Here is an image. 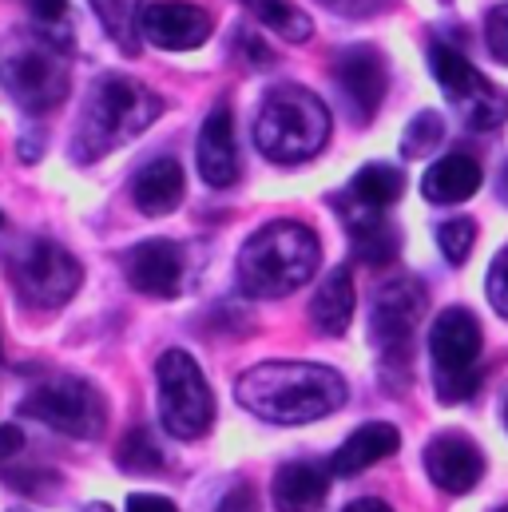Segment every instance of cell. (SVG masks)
I'll use <instances>...</instances> for the list:
<instances>
[{
	"mask_svg": "<svg viewBox=\"0 0 508 512\" xmlns=\"http://www.w3.org/2000/svg\"><path fill=\"white\" fill-rule=\"evenodd\" d=\"M485 290H489V302H493V310L508 318V247L501 255L493 258V266H489V278H485Z\"/></svg>",
	"mask_w": 508,
	"mask_h": 512,
	"instance_id": "obj_30",
	"label": "cell"
},
{
	"mask_svg": "<svg viewBox=\"0 0 508 512\" xmlns=\"http://www.w3.org/2000/svg\"><path fill=\"white\" fill-rule=\"evenodd\" d=\"M322 4L334 8V12H342V16H362V12L378 8V0H322Z\"/></svg>",
	"mask_w": 508,
	"mask_h": 512,
	"instance_id": "obj_36",
	"label": "cell"
},
{
	"mask_svg": "<svg viewBox=\"0 0 508 512\" xmlns=\"http://www.w3.org/2000/svg\"><path fill=\"white\" fill-rule=\"evenodd\" d=\"M350 239H354V255L370 266H385L393 262L397 247H401V235L393 223L381 219V211L374 207H362V215L350 219Z\"/></svg>",
	"mask_w": 508,
	"mask_h": 512,
	"instance_id": "obj_22",
	"label": "cell"
},
{
	"mask_svg": "<svg viewBox=\"0 0 508 512\" xmlns=\"http://www.w3.org/2000/svg\"><path fill=\"white\" fill-rule=\"evenodd\" d=\"M211 28L215 20L199 4H187V0H159L143 8V36L167 52L203 48L211 40Z\"/></svg>",
	"mask_w": 508,
	"mask_h": 512,
	"instance_id": "obj_13",
	"label": "cell"
},
{
	"mask_svg": "<svg viewBox=\"0 0 508 512\" xmlns=\"http://www.w3.org/2000/svg\"><path fill=\"white\" fill-rule=\"evenodd\" d=\"M127 512H179L167 497H151V493H135L127 497Z\"/></svg>",
	"mask_w": 508,
	"mask_h": 512,
	"instance_id": "obj_34",
	"label": "cell"
},
{
	"mask_svg": "<svg viewBox=\"0 0 508 512\" xmlns=\"http://www.w3.org/2000/svg\"><path fill=\"white\" fill-rule=\"evenodd\" d=\"M505 425H508V401H505Z\"/></svg>",
	"mask_w": 508,
	"mask_h": 512,
	"instance_id": "obj_39",
	"label": "cell"
},
{
	"mask_svg": "<svg viewBox=\"0 0 508 512\" xmlns=\"http://www.w3.org/2000/svg\"><path fill=\"white\" fill-rule=\"evenodd\" d=\"M441 139H445V120H441L437 112H417V116L409 120V128H405L401 151H405L409 159H417V155H429Z\"/></svg>",
	"mask_w": 508,
	"mask_h": 512,
	"instance_id": "obj_28",
	"label": "cell"
},
{
	"mask_svg": "<svg viewBox=\"0 0 508 512\" xmlns=\"http://www.w3.org/2000/svg\"><path fill=\"white\" fill-rule=\"evenodd\" d=\"M116 465L127 473H159L163 469V449L151 441L147 429H131L116 453Z\"/></svg>",
	"mask_w": 508,
	"mask_h": 512,
	"instance_id": "obj_26",
	"label": "cell"
},
{
	"mask_svg": "<svg viewBox=\"0 0 508 512\" xmlns=\"http://www.w3.org/2000/svg\"><path fill=\"white\" fill-rule=\"evenodd\" d=\"M425 473L441 493L461 497L473 493L477 481L485 477V453L465 433H437L425 445Z\"/></svg>",
	"mask_w": 508,
	"mask_h": 512,
	"instance_id": "obj_12",
	"label": "cell"
},
{
	"mask_svg": "<svg viewBox=\"0 0 508 512\" xmlns=\"http://www.w3.org/2000/svg\"><path fill=\"white\" fill-rule=\"evenodd\" d=\"M429 68L441 84V92L465 108V120L473 128L489 131V128H501L508 116V104L501 100V92L449 44H433L429 48Z\"/></svg>",
	"mask_w": 508,
	"mask_h": 512,
	"instance_id": "obj_9",
	"label": "cell"
},
{
	"mask_svg": "<svg viewBox=\"0 0 508 512\" xmlns=\"http://www.w3.org/2000/svg\"><path fill=\"white\" fill-rule=\"evenodd\" d=\"M346 378L318 362H262L235 382L239 405L270 425L322 421L346 405Z\"/></svg>",
	"mask_w": 508,
	"mask_h": 512,
	"instance_id": "obj_1",
	"label": "cell"
},
{
	"mask_svg": "<svg viewBox=\"0 0 508 512\" xmlns=\"http://www.w3.org/2000/svg\"><path fill=\"white\" fill-rule=\"evenodd\" d=\"M243 8H251L254 20H262L274 36H282V40H290V44H302V40H310V32H314L310 16H306L298 4H290V0H243Z\"/></svg>",
	"mask_w": 508,
	"mask_h": 512,
	"instance_id": "obj_24",
	"label": "cell"
},
{
	"mask_svg": "<svg viewBox=\"0 0 508 512\" xmlns=\"http://www.w3.org/2000/svg\"><path fill=\"white\" fill-rule=\"evenodd\" d=\"M437 247H441V255L449 258L453 266H461L465 258L473 255V247H477V223L473 219H445L437 227Z\"/></svg>",
	"mask_w": 508,
	"mask_h": 512,
	"instance_id": "obj_27",
	"label": "cell"
},
{
	"mask_svg": "<svg viewBox=\"0 0 508 512\" xmlns=\"http://www.w3.org/2000/svg\"><path fill=\"white\" fill-rule=\"evenodd\" d=\"M28 417L44 421L56 433L80 437V441H96L108 429V401L104 393L84 378H56L32 389L20 405Z\"/></svg>",
	"mask_w": 508,
	"mask_h": 512,
	"instance_id": "obj_8",
	"label": "cell"
},
{
	"mask_svg": "<svg viewBox=\"0 0 508 512\" xmlns=\"http://www.w3.org/2000/svg\"><path fill=\"white\" fill-rule=\"evenodd\" d=\"M397 449H401V433H397L389 421H370V425L354 429V433L338 445V453L330 457V473H334V477H358V473H366L370 465L393 457Z\"/></svg>",
	"mask_w": 508,
	"mask_h": 512,
	"instance_id": "obj_17",
	"label": "cell"
},
{
	"mask_svg": "<svg viewBox=\"0 0 508 512\" xmlns=\"http://www.w3.org/2000/svg\"><path fill=\"white\" fill-rule=\"evenodd\" d=\"M485 36H489V52L508 64V4H497L485 20Z\"/></svg>",
	"mask_w": 508,
	"mask_h": 512,
	"instance_id": "obj_31",
	"label": "cell"
},
{
	"mask_svg": "<svg viewBox=\"0 0 508 512\" xmlns=\"http://www.w3.org/2000/svg\"><path fill=\"white\" fill-rule=\"evenodd\" d=\"M437 397L445 405H457V401H469L477 389H481V370H457V374H437Z\"/></svg>",
	"mask_w": 508,
	"mask_h": 512,
	"instance_id": "obj_29",
	"label": "cell"
},
{
	"mask_svg": "<svg viewBox=\"0 0 508 512\" xmlns=\"http://www.w3.org/2000/svg\"><path fill=\"white\" fill-rule=\"evenodd\" d=\"M425 318V286L417 278H393L374 298L370 338L381 354H401Z\"/></svg>",
	"mask_w": 508,
	"mask_h": 512,
	"instance_id": "obj_10",
	"label": "cell"
},
{
	"mask_svg": "<svg viewBox=\"0 0 508 512\" xmlns=\"http://www.w3.org/2000/svg\"><path fill=\"white\" fill-rule=\"evenodd\" d=\"M481 179H485V175H481V163H477L473 155L453 151V155L437 159V163L425 171L421 195H425L429 203H437V207H453V203L473 199V195L481 191Z\"/></svg>",
	"mask_w": 508,
	"mask_h": 512,
	"instance_id": "obj_18",
	"label": "cell"
},
{
	"mask_svg": "<svg viewBox=\"0 0 508 512\" xmlns=\"http://www.w3.org/2000/svg\"><path fill=\"white\" fill-rule=\"evenodd\" d=\"M330 139V108L302 84H278L262 96L254 116V143L274 163L314 159Z\"/></svg>",
	"mask_w": 508,
	"mask_h": 512,
	"instance_id": "obj_4",
	"label": "cell"
},
{
	"mask_svg": "<svg viewBox=\"0 0 508 512\" xmlns=\"http://www.w3.org/2000/svg\"><path fill=\"white\" fill-rule=\"evenodd\" d=\"M0 80L8 96L28 112H52L68 96V68L56 40H28L4 52Z\"/></svg>",
	"mask_w": 508,
	"mask_h": 512,
	"instance_id": "obj_7",
	"label": "cell"
},
{
	"mask_svg": "<svg viewBox=\"0 0 508 512\" xmlns=\"http://www.w3.org/2000/svg\"><path fill=\"white\" fill-rule=\"evenodd\" d=\"M270 493H274V509L278 512H318L326 493H330V477L314 461H290V465L278 469Z\"/></svg>",
	"mask_w": 508,
	"mask_h": 512,
	"instance_id": "obj_20",
	"label": "cell"
},
{
	"mask_svg": "<svg viewBox=\"0 0 508 512\" xmlns=\"http://www.w3.org/2000/svg\"><path fill=\"white\" fill-rule=\"evenodd\" d=\"M124 270L127 282L139 294H147V298H175L183 290L187 262H183V251L171 239H147V243L127 251Z\"/></svg>",
	"mask_w": 508,
	"mask_h": 512,
	"instance_id": "obj_15",
	"label": "cell"
},
{
	"mask_svg": "<svg viewBox=\"0 0 508 512\" xmlns=\"http://www.w3.org/2000/svg\"><path fill=\"white\" fill-rule=\"evenodd\" d=\"M342 512H393L385 501H378V497H366V501H354V505H346Z\"/></svg>",
	"mask_w": 508,
	"mask_h": 512,
	"instance_id": "obj_37",
	"label": "cell"
},
{
	"mask_svg": "<svg viewBox=\"0 0 508 512\" xmlns=\"http://www.w3.org/2000/svg\"><path fill=\"white\" fill-rule=\"evenodd\" d=\"M28 12H32L36 24L52 28V24H60L68 16V0H28Z\"/></svg>",
	"mask_w": 508,
	"mask_h": 512,
	"instance_id": "obj_32",
	"label": "cell"
},
{
	"mask_svg": "<svg viewBox=\"0 0 508 512\" xmlns=\"http://www.w3.org/2000/svg\"><path fill=\"white\" fill-rule=\"evenodd\" d=\"M92 8H96V16H100L104 32H108L120 48L135 52V40H139V32H143V0H92Z\"/></svg>",
	"mask_w": 508,
	"mask_h": 512,
	"instance_id": "obj_25",
	"label": "cell"
},
{
	"mask_svg": "<svg viewBox=\"0 0 508 512\" xmlns=\"http://www.w3.org/2000/svg\"><path fill=\"white\" fill-rule=\"evenodd\" d=\"M322 243L306 223L278 219L254 231L239 251V286L251 298H286L318 274Z\"/></svg>",
	"mask_w": 508,
	"mask_h": 512,
	"instance_id": "obj_2",
	"label": "cell"
},
{
	"mask_svg": "<svg viewBox=\"0 0 508 512\" xmlns=\"http://www.w3.org/2000/svg\"><path fill=\"white\" fill-rule=\"evenodd\" d=\"M8 512H36V509H8Z\"/></svg>",
	"mask_w": 508,
	"mask_h": 512,
	"instance_id": "obj_38",
	"label": "cell"
},
{
	"mask_svg": "<svg viewBox=\"0 0 508 512\" xmlns=\"http://www.w3.org/2000/svg\"><path fill=\"white\" fill-rule=\"evenodd\" d=\"M401 191H405V175H401V167H389V163H366L350 183L354 203L374 207V211L393 207L401 199Z\"/></svg>",
	"mask_w": 508,
	"mask_h": 512,
	"instance_id": "obj_23",
	"label": "cell"
},
{
	"mask_svg": "<svg viewBox=\"0 0 508 512\" xmlns=\"http://www.w3.org/2000/svg\"><path fill=\"white\" fill-rule=\"evenodd\" d=\"M429 358L437 374H457V370H477L481 358V322L473 310L449 306L433 318L429 326Z\"/></svg>",
	"mask_w": 508,
	"mask_h": 512,
	"instance_id": "obj_14",
	"label": "cell"
},
{
	"mask_svg": "<svg viewBox=\"0 0 508 512\" xmlns=\"http://www.w3.org/2000/svg\"><path fill=\"white\" fill-rule=\"evenodd\" d=\"M195 163L207 187H231L239 179V143H235V116L227 104L211 108V116L199 128L195 143Z\"/></svg>",
	"mask_w": 508,
	"mask_h": 512,
	"instance_id": "obj_16",
	"label": "cell"
},
{
	"mask_svg": "<svg viewBox=\"0 0 508 512\" xmlns=\"http://www.w3.org/2000/svg\"><path fill=\"white\" fill-rule=\"evenodd\" d=\"M8 278L28 306L56 310L76 298L84 282V266L52 239H24L20 247L8 251Z\"/></svg>",
	"mask_w": 508,
	"mask_h": 512,
	"instance_id": "obj_6",
	"label": "cell"
},
{
	"mask_svg": "<svg viewBox=\"0 0 508 512\" xmlns=\"http://www.w3.org/2000/svg\"><path fill=\"white\" fill-rule=\"evenodd\" d=\"M334 80H338V88H342V96H346V108H350V116L358 120V124H370L374 116H378L381 100H385V60H381L378 48H366V44H358V48H346V52H338V60H334Z\"/></svg>",
	"mask_w": 508,
	"mask_h": 512,
	"instance_id": "obj_11",
	"label": "cell"
},
{
	"mask_svg": "<svg viewBox=\"0 0 508 512\" xmlns=\"http://www.w3.org/2000/svg\"><path fill=\"white\" fill-rule=\"evenodd\" d=\"M20 445H24V433L16 425H0V461H8L12 453H20Z\"/></svg>",
	"mask_w": 508,
	"mask_h": 512,
	"instance_id": "obj_35",
	"label": "cell"
},
{
	"mask_svg": "<svg viewBox=\"0 0 508 512\" xmlns=\"http://www.w3.org/2000/svg\"><path fill=\"white\" fill-rule=\"evenodd\" d=\"M183 187H187V179H183L179 159L163 155V159H151V163L135 175L131 199H135V207H139L143 215L159 219V215H171V211L183 203Z\"/></svg>",
	"mask_w": 508,
	"mask_h": 512,
	"instance_id": "obj_19",
	"label": "cell"
},
{
	"mask_svg": "<svg viewBox=\"0 0 508 512\" xmlns=\"http://www.w3.org/2000/svg\"><path fill=\"white\" fill-rule=\"evenodd\" d=\"M354 306H358V294H354V274L350 266H338L322 278L314 302H310V318H314V330L326 334V338H338L350 330L354 322Z\"/></svg>",
	"mask_w": 508,
	"mask_h": 512,
	"instance_id": "obj_21",
	"label": "cell"
},
{
	"mask_svg": "<svg viewBox=\"0 0 508 512\" xmlns=\"http://www.w3.org/2000/svg\"><path fill=\"white\" fill-rule=\"evenodd\" d=\"M0 227H4V215H0Z\"/></svg>",
	"mask_w": 508,
	"mask_h": 512,
	"instance_id": "obj_40",
	"label": "cell"
},
{
	"mask_svg": "<svg viewBox=\"0 0 508 512\" xmlns=\"http://www.w3.org/2000/svg\"><path fill=\"white\" fill-rule=\"evenodd\" d=\"M501 512H508V505H505V509H501Z\"/></svg>",
	"mask_w": 508,
	"mask_h": 512,
	"instance_id": "obj_41",
	"label": "cell"
},
{
	"mask_svg": "<svg viewBox=\"0 0 508 512\" xmlns=\"http://www.w3.org/2000/svg\"><path fill=\"white\" fill-rule=\"evenodd\" d=\"M159 421L179 441H199L215 421V393L187 350H163L155 366Z\"/></svg>",
	"mask_w": 508,
	"mask_h": 512,
	"instance_id": "obj_5",
	"label": "cell"
},
{
	"mask_svg": "<svg viewBox=\"0 0 508 512\" xmlns=\"http://www.w3.org/2000/svg\"><path fill=\"white\" fill-rule=\"evenodd\" d=\"M219 512H258V501H254L251 485H235L223 501H219Z\"/></svg>",
	"mask_w": 508,
	"mask_h": 512,
	"instance_id": "obj_33",
	"label": "cell"
},
{
	"mask_svg": "<svg viewBox=\"0 0 508 512\" xmlns=\"http://www.w3.org/2000/svg\"><path fill=\"white\" fill-rule=\"evenodd\" d=\"M163 112V100L143 88L139 80L127 76H104L76 124V139H72V155L76 163H96L104 155H112L116 147L131 143L135 135L151 128Z\"/></svg>",
	"mask_w": 508,
	"mask_h": 512,
	"instance_id": "obj_3",
	"label": "cell"
}]
</instances>
